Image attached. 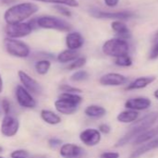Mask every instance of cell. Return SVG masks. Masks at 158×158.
Returning <instances> with one entry per match:
<instances>
[{"label":"cell","mask_w":158,"mask_h":158,"mask_svg":"<svg viewBox=\"0 0 158 158\" xmlns=\"http://www.w3.org/2000/svg\"><path fill=\"white\" fill-rule=\"evenodd\" d=\"M39 10L38 5L33 2H22L10 6L4 13L6 24L24 22Z\"/></svg>","instance_id":"obj_1"},{"label":"cell","mask_w":158,"mask_h":158,"mask_svg":"<svg viewBox=\"0 0 158 158\" xmlns=\"http://www.w3.org/2000/svg\"><path fill=\"white\" fill-rule=\"evenodd\" d=\"M83 102V98L77 94L62 93L55 101L54 106L56 110L62 115H73L75 113Z\"/></svg>","instance_id":"obj_2"},{"label":"cell","mask_w":158,"mask_h":158,"mask_svg":"<svg viewBox=\"0 0 158 158\" xmlns=\"http://www.w3.org/2000/svg\"><path fill=\"white\" fill-rule=\"evenodd\" d=\"M4 48L9 56L17 58H27L31 54L30 46L20 39L6 37L4 39Z\"/></svg>","instance_id":"obj_3"},{"label":"cell","mask_w":158,"mask_h":158,"mask_svg":"<svg viewBox=\"0 0 158 158\" xmlns=\"http://www.w3.org/2000/svg\"><path fill=\"white\" fill-rule=\"evenodd\" d=\"M38 28L46 30H56L63 32H70L73 26L66 20L55 16H41L36 18Z\"/></svg>","instance_id":"obj_4"},{"label":"cell","mask_w":158,"mask_h":158,"mask_svg":"<svg viewBox=\"0 0 158 158\" xmlns=\"http://www.w3.org/2000/svg\"><path fill=\"white\" fill-rule=\"evenodd\" d=\"M102 50L104 55L116 58L129 54V44L127 40H123L117 37L107 40L102 44Z\"/></svg>","instance_id":"obj_5"},{"label":"cell","mask_w":158,"mask_h":158,"mask_svg":"<svg viewBox=\"0 0 158 158\" xmlns=\"http://www.w3.org/2000/svg\"><path fill=\"white\" fill-rule=\"evenodd\" d=\"M34 30V29L30 23V21H24L15 24H6L5 26V33L7 37L14 39H20L26 37L30 35Z\"/></svg>","instance_id":"obj_6"},{"label":"cell","mask_w":158,"mask_h":158,"mask_svg":"<svg viewBox=\"0 0 158 158\" xmlns=\"http://www.w3.org/2000/svg\"><path fill=\"white\" fill-rule=\"evenodd\" d=\"M89 14L97 19H109L115 20H127L132 19L136 16V14L129 10H122V11H115V12H109V11H102L97 8H92L89 10Z\"/></svg>","instance_id":"obj_7"},{"label":"cell","mask_w":158,"mask_h":158,"mask_svg":"<svg viewBox=\"0 0 158 158\" xmlns=\"http://www.w3.org/2000/svg\"><path fill=\"white\" fill-rule=\"evenodd\" d=\"M15 98L18 105L26 109H33L36 106V101L33 94L27 91L21 84L17 85L15 88Z\"/></svg>","instance_id":"obj_8"},{"label":"cell","mask_w":158,"mask_h":158,"mask_svg":"<svg viewBox=\"0 0 158 158\" xmlns=\"http://www.w3.org/2000/svg\"><path fill=\"white\" fill-rule=\"evenodd\" d=\"M20 130V121L17 118L11 115L4 116L1 125H0V132L4 137L11 138L16 136Z\"/></svg>","instance_id":"obj_9"},{"label":"cell","mask_w":158,"mask_h":158,"mask_svg":"<svg viewBox=\"0 0 158 158\" xmlns=\"http://www.w3.org/2000/svg\"><path fill=\"white\" fill-rule=\"evenodd\" d=\"M18 77L20 79V81L21 85L29 91L32 94H40L42 93V87L38 83L36 80H34L33 77H31L29 74H27L23 70H19L18 71Z\"/></svg>","instance_id":"obj_10"},{"label":"cell","mask_w":158,"mask_h":158,"mask_svg":"<svg viewBox=\"0 0 158 158\" xmlns=\"http://www.w3.org/2000/svg\"><path fill=\"white\" fill-rule=\"evenodd\" d=\"M79 139L85 145L92 147L100 143L102 140V133L96 129H86L80 133Z\"/></svg>","instance_id":"obj_11"},{"label":"cell","mask_w":158,"mask_h":158,"mask_svg":"<svg viewBox=\"0 0 158 158\" xmlns=\"http://www.w3.org/2000/svg\"><path fill=\"white\" fill-rule=\"evenodd\" d=\"M128 78L120 73L110 72L100 78V83L103 86H121L128 82Z\"/></svg>","instance_id":"obj_12"},{"label":"cell","mask_w":158,"mask_h":158,"mask_svg":"<svg viewBox=\"0 0 158 158\" xmlns=\"http://www.w3.org/2000/svg\"><path fill=\"white\" fill-rule=\"evenodd\" d=\"M157 118L158 115L156 113L148 114L147 116L143 117L142 119L135 121V122L131 125L130 129L136 130V131H140L141 133H143L144 131H146L147 130H149V129L156 123Z\"/></svg>","instance_id":"obj_13"},{"label":"cell","mask_w":158,"mask_h":158,"mask_svg":"<svg viewBox=\"0 0 158 158\" xmlns=\"http://www.w3.org/2000/svg\"><path fill=\"white\" fill-rule=\"evenodd\" d=\"M152 105V101L146 97H136L129 99L125 103V106L127 109H131L135 111H142L148 109Z\"/></svg>","instance_id":"obj_14"},{"label":"cell","mask_w":158,"mask_h":158,"mask_svg":"<svg viewBox=\"0 0 158 158\" xmlns=\"http://www.w3.org/2000/svg\"><path fill=\"white\" fill-rule=\"evenodd\" d=\"M83 154L84 149L74 143H64L60 149V155L63 158H79Z\"/></svg>","instance_id":"obj_15"},{"label":"cell","mask_w":158,"mask_h":158,"mask_svg":"<svg viewBox=\"0 0 158 158\" xmlns=\"http://www.w3.org/2000/svg\"><path fill=\"white\" fill-rule=\"evenodd\" d=\"M65 44L67 49L78 50L84 45V38L78 31H70L65 37Z\"/></svg>","instance_id":"obj_16"},{"label":"cell","mask_w":158,"mask_h":158,"mask_svg":"<svg viewBox=\"0 0 158 158\" xmlns=\"http://www.w3.org/2000/svg\"><path fill=\"white\" fill-rule=\"evenodd\" d=\"M156 149H158V136L152 139L151 141L142 144L137 150H135L130 155L129 158H140L142 156H143L153 150H156Z\"/></svg>","instance_id":"obj_17"},{"label":"cell","mask_w":158,"mask_h":158,"mask_svg":"<svg viewBox=\"0 0 158 158\" xmlns=\"http://www.w3.org/2000/svg\"><path fill=\"white\" fill-rule=\"evenodd\" d=\"M111 27L118 38L127 40L131 37V32L128 27V25L123 20H115L111 23Z\"/></svg>","instance_id":"obj_18"},{"label":"cell","mask_w":158,"mask_h":158,"mask_svg":"<svg viewBox=\"0 0 158 158\" xmlns=\"http://www.w3.org/2000/svg\"><path fill=\"white\" fill-rule=\"evenodd\" d=\"M156 81L155 76H145V77H140L130 82L127 87L126 90L131 91V90H139V89H143L153 83Z\"/></svg>","instance_id":"obj_19"},{"label":"cell","mask_w":158,"mask_h":158,"mask_svg":"<svg viewBox=\"0 0 158 158\" xmlns=\"http://www.w3.org/2000/svg\"><path fill=\"white\" fill-rule=\"evenodd\" d=\"M138 118H139V112L131 109H127L125 111H122L116 117V119L121 123H134L135 121L138 120Z\"/></svg>","instance_id":"obj_20"},{"label":"cell","mask_w":158,"mask_h":158,"mask_svg":"<svg viewBox=\"0 0 158 158\" xmlns=\"http://www.w3.org/2000/svg\"><path fill=\"white\" fill-rule=\"evenodd\" d=\"M40 118L44 122L48 125H58L61 121V118L58 114L47 109H43L40 112Z\"/></svg>","instance_id":"obj_21"},{"label":"cell","mask_w":158,"mask_h":158,"mask_svg":"<svg viewBox=\"0 0 158 158\" xmlns=\"http://www.w3.org/2000/svg\"><path fill=\"white\" fill-rule=\"evenodd\" d=\"M78 57H79V52L77 50L66 49V50H63L62 52H61L57 56V60L60 63L66 64L69 62H73L74 60H75Z\"/></svg>","instance_id":"obj_22"},{"label":"cell","mask_w":158,"mask_h":158,"mask_svg":"<svg viewBox=\"0 0 158 158\" xmlns=\"http://www.w3.org/2000/svg\"><path fill=\"white\" fill-rule=\"evenodd\" d=\"M85 114L88 118H101L106 115V109L103 106H101L98 105H91V106H88L85 109Z\"/></svg>","instance_id":"obj_23"},{"label":"cell","mask_w":158,"mask_h":158,"mask_svg":"<svg viewBox=\"0 0 158 158\" xmlns=\"http://www.w3.org/2000/svg\"><path fill=\"white\" fill-rule=\"evenodd\" d=\"M158 136V128L155 129H149L146 131H144L143 133H142L135 141H134V144H143L149 141H151L152 139L156 138Z\"/></svg>","instance_id":"obj_24"},{"label":"cell","mask_w":158,"mask_h":158,"mask_svg":"<svg viewBox=\"0 0 158 158\" xmlns=\"http://www.w3.org/2000/svg\"><path fill=\"white\" fill-rule=\"evenodd\" d=\"M51 68V62L48 59H39L34 64V69L39 75H46Z\"/></svg>","instance_id":"obj_25"},{"label":"cell","mask_w":158,"mask_h":158,"mask_svg":"<svg viewBox=\"0 0 158 158\" xmlns=\"http://www.w3.org/2000/svg\"><path fill=\"white\" fill-rule=\"evenodd\" d=\"M33 1L49 3V4H55V5H62V6H71V7L79 6V2L77 0H33Z\"/></svg>","instance_id":"obj_26"},{"label":"cell","mask_w":158,"mask_h":158,"mask_svg":"<svg viewBox=\"0 0 158 158\" xmlns=\"http://www.w3.org/2000/svg\"><path fill=\"white\" fill-rule=\"evenodd\" d=\"M132 59L129 55H125V56H121L119 57H116L115 60V64L118 67H123V68H127V67H130L132 65Z\"/></svg>","instance_id":"obj_27"},{"label":"cell","mask_w":158,"mask_h":158,"mask_svg":"<svg viewBox=\"0 0 158 158\" xmlns=\"http://www.w3.org/2000/svg\"><path fill=\"white\" fill-rule=\"evenodd\" d=\"M87 63V58L85 56H79L78 58H76L75 60H74L73 62H71L68 67L67 69L68 70H75L78 69H81L82 67H84Z\"/></svg>","instance_id":"obj_28"},{"label":"cell","mask_w":158,"mask_h":158,"mask_svg":"<svg viewBox=\"0 0 158 158\" xmlns=\"http://www.w3.org/2000/svg\"><path fill=\"white\" fill-rule=\"evenodd\" d=\"M88 79V73L86 70H78L75 71L70 78L72 81L78 82V81H83Z\"/></svg>","instance_id":"obj_29"},{"label":"cell","mask_w":158,"mask_h":158,"mask_svg":"<svg viewBox=\"0 0 158 158\" xmlns=\"http://www.w3.org/2000/svg\"><path fill=\"white\" fill-rule=\"evenodd\" d=\"M10 158H29L30 154L25 149H17L10 153Z\"/></svg>","instance_id":"obj_30"},{"label":"cell","mask_w":158,"mask_h":158,"mask_svg":"<svg viewBox=\"0 0 158 158\" xmlns=\"http://www.w3.org/2000/svg\"><path fill=\"white\" fill-rule=\"evenodd\" d=\"M0 106L2 108V111L4 113V115H10V111H11V104L10 101L7 100V98H4L1 100L0 102Z\"/></svg>","instance_id":"obj_31"},{"label":"cell","mask_w":158,"mask_h":158,"mask_svg":"<svg viewBox=\"0 0 158 158\" xmlns=\"http://www.w3.org/2000/svg\"><path fill=\"white\" fill-rule=\"evenodd\" d=\"M55 9L60 13L61 14L62 16H65V17H72V11L66 6H62V5H56L55 6Z\"/></svg>","instance_id":"obj_32"},{"label":"cell","mask_w":158,"mask_h":158,"mask_svg":"<svg viewBox=\"0 0 158 158\" xmlns=\"http://www.w3.org/2000/svg\"><path fill=\"white\" fill-rule=\"evenodd\" d=\"M60 90L63 93H71V94H79L81 93L82 91L76 87H73L71 85H68V84H62L60 86Z\"/></svg>","instance_id":"obj_33"},{"label":"cell","mask_w":158,"mask_h":158,"mask_svg":"<svg viewBox=\"0 0 158 158\" xmlns=\"http://www.w3.org/2000/svg\"><path fill=\"white\" fill-rule=\"evenodd\" d=\"M62 142L61 140L60 139H57V138H51L48 140V145L52 148V149H56L60 146H61L62 144Z\"/></svg>","instance_id":"obj_34"},{"label":"cell","mask_w":158,"mask_h":158,"mask_svg":"<svg viewBox=\"0 0 158 158\" xmlns=\"http://www.w3.org/2000/svg\"><path fill=\"white\" fill-rule=\"evenodd\" d=\"M149 57H150V59H156L158 57V42L155 43L154 46L152 47Z\"/></svg>","instance_id":"obj_35"},{"label":"cell","mask_w":158,"mask_h":158,"mask_svg":"<svg viewBox=\"0 0 158 158\" xmlns=\"http://www.w3.org/2000/svg\"><path fill=\"white\" fill-rule=\"evenodd\" d=\"M120 155L116 152H104L101 155V158H119Z\"/></svg>","instance_id":"obj_36"},{"label":"cell","mask_w":158,"mask_h":158,"mask_svg":"<svg viewBox=\"0 0 158 158\" xmlns=\"http://www.w3.org/2000/svg\"><path fill=\"white\" fill-rule=\"evenodd\" d=\"M99 131H100V132L102 133V134H109L110 131H111V128H110V126L107 125V124H101V125L99 126Z\"/></svg>","instance_id":"obj_37"},{"label":"cell","mask_w":158,"mask_h":158,"mask_svg":"<svg viewBox=\"0 0 158 158\" xmlns=\"http://www.w3.org/2000/svg\"><path fill=\"white\" fill-rule=\"evenodd\" d=\"M120 0H103L104 4L109 7H115L119 4Z\"/></svg>","instance_id":"obj_38"},{"label":"cell","mask_w":158,"mask_h":158,"mask_svg":"<svg viewBox=\"0 0 158 158\" xmlns=\"http://www.w3.org/2000/svg\"><path fill=\"white\" fill-rule=\"evenodd\" d=\"M3 89H4V82H3L2 76H1V74H0V94H2V92H3Z\"/></svg>","instance_id":"obj_39"},{"label":"cell","mask_w":158,"mask_h":158,"mask_svg":"<svg viewBox=\"0 0 158 158\" xmlns=\"http://www.w3.org/2000/svg\"><path fill=\"white\" fill-rule=\"evenodd\" d=\"M158 42V31L156 33V35L154 36V43H157Z\"/></svg>","instance_id":"obj_40"},{"label":"cell","mask_w":158,"mask_h":158,"mask_svg":"<svg viewBox=\"0 0 158 158\" xmlns=\"http://www.w3.org/2000/svg\"><path fill=\"white\" fill-rule=\"evenodd\" d=\"M154 95H155V97L158 99V90H156V92H155V94H154Z\"/></svg>","instance_id":"obj_41"},{"label":"cell","mask_w":158,"mask_h":158,"mask_svg":"<svg viewBox=\"0 0 158 158\" xmlns=\"http://www.w3.org/2000/svg\"><path fill=\"white\" fill-rule=\"evenodd\" d=\"M1 113H3V111H2V108H1V106H0V115H1Z\"/></svg>","instance_id":"obj_42"},{"label":"cell","mask_w":158,"mask_h":158,"mask_svg":"<svg viewBox=\"0 0 158 158\" xmlns=\"http://www.w3.org/2000/svg\"><path fill=\"white\" fill-rule=\"evenodd\" d=\"M2 151H3V149H2V147H0V153H1Z\"/></svg>","instance_id":"obj_43"},{"label":"cell","mask_w":158,"mask_h":158,"mask_svg":"<svg viewBox=\"0 0 158 158\" xmlns=\"http://www.w3.org/2000/svg\"><path fill=\"white\" fill-rule=\"evenodd\" d=\"M0 158H5V157H4V156H0Z\"/></svg>","instance_id":"obj_44"}]
</instances>
